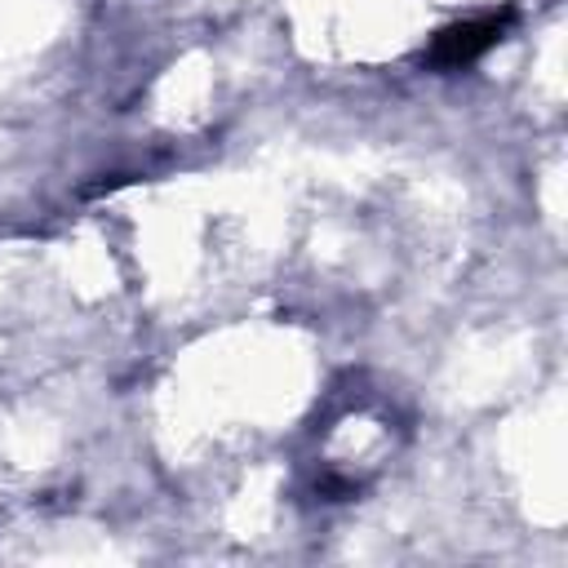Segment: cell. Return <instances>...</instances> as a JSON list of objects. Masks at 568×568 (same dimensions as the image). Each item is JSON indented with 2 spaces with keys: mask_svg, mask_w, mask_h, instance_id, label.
Listing matches in <instances>:
<instances>
[{
  "mask_svg": "<svg viewBox=\"0 0 568 568\" xmlns=\"http://www.w3.org/2000/svg\"><path fill=\"white\" fill-rule=\"evenodd\" d=\"M501 27H506V13H488V18H475V22L448 27L430 44V67H466V62H475L484 49H493L501 40Z\"/></svg>",
  "mask_w": 568,
  "mask_h": 568,
  "instance_id": "6da1fadb",
  "label": "cell"
}]
</instances>
